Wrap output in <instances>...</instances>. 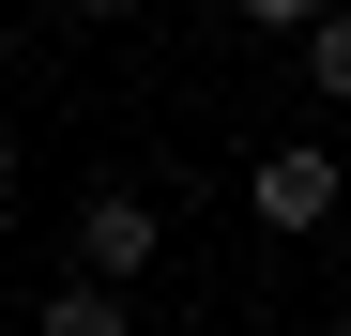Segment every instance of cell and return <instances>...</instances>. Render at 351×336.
<instances>
[{
  "label": "cell",
  "instance_id": "cell-1",
  "mask_svg": "<svg viewBox=\"0 0 351 336\" xmlns=\"http://www.w3.org/2000/svg\"><path fill=\"white\" fill-rule=\"evenodd\" d=\"M245 214H260V230H321V214H336V153L321 138H275L245 168Z\"/></svg>",
  "mask_w": 351,
  "mask_h": 336
},
{
  "label": "cell",
  "instance_id": "cell-2",
  "mask_svg": "<svg viewBox=\"0 0 351 336\" xmlns=\"http://www.w3.org/2000/svg\"><path fill=\"white\" fill-rule=\"evenodd\" d=\"M153 245H168V230H153V199H123V184H92V214H77V260L138 291V275H153Z\"/></svg>",
  "mask_w": 351,
  "mask_h": 336
},
{
  "label": "cell",
  "instance_id": "cell-3",
  "mask_svg": "<svg viewBox=\"0 0 351 336\" xmlns=\"http://www.w3.org/2000/svg\"><path fill=\"white\" fill-rule=\"evenodd\" d=\"M46 336H123V275H62L46 291Z\"/></svg>",
  "mask_w": 351,
  "mask_h": 336
},
{
  "label": "cell",
  "instance_id": "cell-4",
  "mask_svg": "<svg viewBox=\"0 0 351 336\" xmlns=\"http://www.w3.org/2000/svg\"><path fill=\"white\" fill-rule=\"evenodd\" d=\"M290 46H306V92H336V107H351V0H321Z\"/></svg>",
  "mask_w": 351,
  "mask_h": 336
},
{
  "label": "cell",
  "instance_id": "cell-5",
  "mask_svg": "<svg viewBox=\"0 0 351 336\" xmlns=\"http://www.w3.org/2000/svg\"><path fill=\"white\" fill-rule=\"evenodd\" d=\"M229 16H260V31H306V16H321V0H229Z\"/></svg>",
  "mask_w": 351,
  "mask_h": 336
},
{
  "label": "cell",
  "instance_id": "cell-6",
  "mask_svg": "<svg viewBox=\"0 0 351 336\" xmlns=\"http://www.w3.org/2000/svg\"><path fill=\"white\" fill-rule=\"evenodd\" d=\"M0 184H16V123H0Z\"/></svg>",
  "mask_w": 351,
  "mask_h": 336
}]
</instances>
